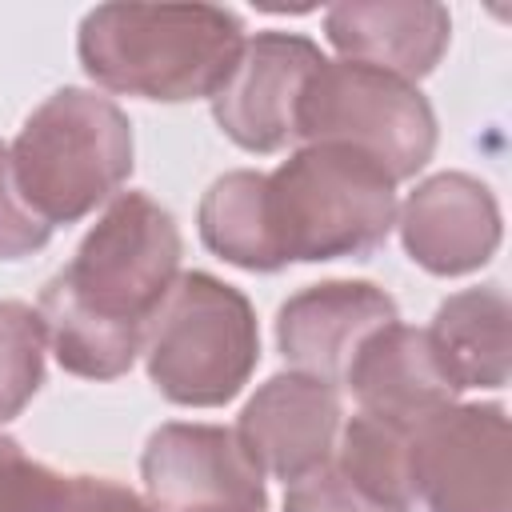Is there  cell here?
<instances>
[{"instance_id": "cell-21", "label": "cell", "mask_w": 512, "mask_h": 512, "mask_svg": "<svg viewBox=\"0 0 512 512\" xmlns=\"http://www.w3.org/2000/svg\"><path fill=\"white\" fill-rule=\"evenodd\" d=\"M284 512H372L356 488L336 472V464H320L308 476L292 480L284 492Z\"/></svg>"}, {"instance_id": "cell-8", "label": "cell", "mask_w": 512, "mask_h": 512, "mask_svg": "<svg viewBox=\"0 0 512 512\" xmlns=\"http://www.w3.org/2000/svg\"><path fill=\"white\" fill-rule=\"evenodd\" d=\"M140 476L156 512H268L264 472L220 424H160Z\"/></svg>"}, {"instance_id": "cell-14", "label": "cell", "mask_w": 512, "mask_h": 512, "mask_svg": "<svg viewBox=\"0 0 512 512\" xmlns=\"http://www.w3.org/2000/svg\"><path fill=\"white\" fill-rule=\"evenodd\" d=\"M324 36L340 60L424 80L452 40V16L432 0H344L324 12Z\"/></svg>"}, {"instance_id": "cell-4", "label": "cell", "mask_w": 512, "mask_h": 512, "mask_svg": "<svg viewBox=\"0 0 512 512\" xmlns=\"http://www.w3.org/2000/svg\"><path fill=\"white\" fill-rule=\"evenodd\" d=\"M24 204L48 224H76L132 176V124L92 88L52 92L8 144Z\"/></svg>"}, {"instance_id": "cell-9", "label": "cell", "mask_w": 512, "mask_h": 512, "mask_svg": "<svg viewBox=\"0 0 512 512\" xmlns=\"http://www.w3.org/2000/svg\"><path fill=\"white\" fill-rule=\"evenodd\" d=\"M324 60L320 44L300 32H256L212 96V120L236 148L256 156L296 144V104Z\"/></svg>"}, {"instance_id": "cell-11", "label": "cell", "mask_w": 512, "mask_h": 512, "mask_svg": "<svg viewBox=\"0 0 512 512\" xmlns=\"http://www.w3.org/2000/svg\"><path fill=\"white\" fill-rule=\"evenodd\" d=\"M400 244L432 276H464L484 268L504 236L492 188L468 172H436L420 180L396 208Z\"/></svg>"}, {"instance_id": "cell-13", "label": "cell", "mask_w": 512, "mask_h": 512, "mask_svg": "<svg viewBox=\"0 0 512 512\" xmlns=\"http://www.w3.org/2000/svg\"><path fill=\"white\" fill-rule=\"evenodd\" d=\"M340 388L356 396L360 412L400 428L420 424L424 416L440 412L444 404H456L460 396L456 380L448 376L428 340V328H412L400 320L376 328L356 348Z\"/></svg>"}, {"instance_id": "cell-15", "label": "cell", "mask_w": 512, "mask_h": 512, "mask_svg": "<svg viewBox=\"0 0 512 512\" xmlns=\"http://www.w3.org/2000/svg\"><path fill=\"white\" fill-rule=\"evenodd\" d=\"M512 308L500 284L464 288L440 300L428 340L456 388H504L512 372Z\"/></svg>"}, {"instance_id": "cell-19", "label": "cell", "mask_w": 512, "mask_h": 512, "mask_svg": "<svg viewBox=\"0 0 512 512\" xmlns=\"http://www.w3.org/2000/svg\"><path fill=\"white\" fill-rule=\"evenodd\" d=\"M48 332L32 304L0 300V424L16 420L44 384Z\"/></svg>"}, {"instance_id": "cell-7", "label": "cell", "mask_w": 512, "mask_h": 512, "mask_svg": "<svg viewBox=\"0 0 512 512\" xmlns=\"http://www.w3.org/2000/svg\"><path fill=\"white\" fill-rule=\"evenodd\" d=\"M408 472L424 512H512L504 404H444L412 424Z\"/></svg>"}, {"instance_id": "cell-5", "label": "cell", "mask_w": 512, "mask_h": 512, "mask_svg": "<svg viewBox=\"0 0 512 512\" xmlns=\"http://www.w3.org/2000/svg\"><path fill=\"white\" fill-rule=\"evenodd\" d=\"M152 388L180 408H220L260 364V328L248 296L208 272H180L144 332Z\"/></svg>"}, {"instance_id": "cell-12", "label": "cell", "mask_w": 512, "mask_h": 512, "mask_svg": "<svg viewBox=\"0 0 512 512\" xmlns=\"http://www.w3.org/2000/svg\"><path fill=\"white\" fill-rule=\"evenodd\" d=\"M392 320H400L396 300L372 280H324L280 304L276 344L292 372L340 388L356 348Z\"/></svg>"}, {"instance_id": "cell-16", "label": "cell", "mask_w": 512, "mask_h": 512, "mask_svg": "<svg viewBox=\"0 0 512 512\" xmlns=\"http://www.w3.org/2000/svg\"><path fill=\"white\" fill-rule=\"evenodd\" d=\"M0 512H156L112 476H68L0 432Z\"/></svg>"}, {"instance_id": "cell-10", "label": "cell", "mask_w": 512, "mask_h": 512, "mask_svg": "<svg viewBox=\"0 0 512 512\" xmlns=\"http://www.w3.org/2000/svg\"><path fill=\"white\" fill-rule=\"evenodd\" d=\"M340 424V388L304 372H276L244 404L232 432L264 476L292 484L332 460Z\"/></svg>"}, {"instance_id": "cell-18", "label": "cell", "mask_w": 512, "mask_h": 512, "mask_svg": "<svg viewBox=\"0 0 512 512\" xmlns=\"http://www.w3.org/2000/svg\"><path fill=\"white\" fill-rule=\"evenodd\" d=\"M260 188H264V172H252V168L224 172L208 184L196 212L204 248L244 272H276V260L264 236Z\"/></svg>"}, {"instance_id": "cell-20", "label": "cell", "mask_w": 512, "mask_h": 512, "mask_svg": "<svg viewBox=\"0 0 512 512\" xmlns=\"http://www.w3.org/2000/svg\"><path fill=\"white\" fill-rule=\"evenodd\" d=\"M52 240V228L24 204L16 180H12V160L8 144L0 140V260H20L40 252Z\"/></svg>"}, {"instance_id": "cell-17", "label": "cell", "mask_w": 512, "mask_h": 512, "mask_svg": "<svg viewBox=\"0 0 512 512\" xmlns=\"http://www.w3.org/2000/svg\"><path fill=\"white\" fill-rule=\"evenodd\" d=\"M332 464L372 512H416L408 472V428L356 412L348 424H340Z\"/></svg>"}, {"instance_id": "cell-2", "label": "cell", "mask_w": 512, "mask_h": 512, "mask_svg": "<svg viewBox=\"0 0 512 512\" xmlns=\"http://www.w3.org/2000/svg\"><path fill=\"white\" fill-rule=\"evenodd\" d=\"M244 48V20L220 4H96L76 32L88 80L108 92L212 100Z\"/></svg>"}, {"instance_id": "cell-1", "label": "cell", "mask_w": 512, "mask_h": 512, "mask_svg": "<svg viewBox=\"0 0 512 512\" xmlns=\"http://www.w3.org/2000/svg\"><path fill=\"white\" fill-rule=\"evenodd\" d=\"M180 256L176 216L144 192H116L36 304L60 368L84 380L124 376L180 276Z\"/></svg>"}, {"instance_id": "cell-3", "label": "cell", "mask_w": 512, "mask_h": 512, "mask_svg": "<svg viewBox=\"0 0 512 512\" xmlns=\"http://www.w3.org/2000/svg\"><path fill=\"white\" fill-rule=\"evenodd\" d=\"M396 180L348 144H304L264 172L260 212L276 272L288 264L368 260L396 228Z\"/></svg>"}, {"instance_id": "cell-6", "label": "cell", "mask_w": 512, "mask_h": 512, "mask_svg": "<svg viewBox=\"0 0 512 512\" xmlns=\"http://www.w3.org/2000/svg\"><path fill=\"white\" fill-rule=\"evenodd\" d=\"M296 140L348 144L400 184L432 160L436 112L428 96L400 76L352 60H324L296 104Z\"/></svg>"}]
</instances>
